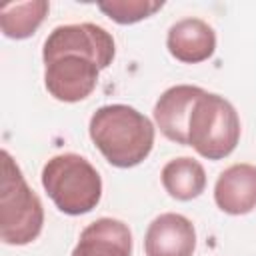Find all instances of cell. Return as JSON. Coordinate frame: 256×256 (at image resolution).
I'll list each match as a JSON object with an SVG mask.
<instances>
[{"label":"cell","instance_id":"5","mask_svg":"<svg viewBox=\"0 0 256 256\" xmlns=\"http://www.w3.org/2000/svg\"><path fill=\"white\" fill-rule=\"evenodd\" d=\"M114 38L102 26L82 22V24H64L56 26L44 42L42 58L52 60L62 54H82L92 58L102 70L108 68L114 60Z\"/></svg>","mask_w":256,"mask_h":256},{"label":"cell","instance_id":"1","mask_svg":"<svg viewBox=\"0 0 256 256\" xmlns=\"http://www.w3.org/2000/svg\"><path fill=\"white\" fill-rule=\"evenodd\" d=\"M90 138L116 168H132L148 158L154 146L152 122L132 106L108 104L90 118Z\"/></svg>","mask_w":256,"mask_h":256},{"label":"cell","instance_id":"10","mask_svg":"<svg viewBox=\"0 0 256 256\" xmlns=\"http://www.w3.org/2000/svg\"><path fill=\"white\" fill-rule=\"evenodd\" d=\"M166 46L176 60L198 64L214 54L216 34L212 26L200 18H182L170 26Z\"/></svg>","mask_w":256,"mask_h":256},{"label":"cell","instance_id":"4","mask_svg":"<svg viewBox=\"0 0 256 256\" xmlns=\"http://www.w3.org/2000/svg\"><path fill=\"white\" fill-rule=\"evenodd\" d=\"M240 140L236 108L222 96L204 92L188 118V146L208 160H222L234 152Z\"/></svg>","mask_w":256,"mask_h":256},{"label":"cell","instance_id":"9","mask_svg":"<svg viewBox=\"0 0 256 256\" xmlns=\"http://www.w3.org/2000/svg\"><path fill=\"white\" fill-rule=\"evenodd\" d=\"M214 200L226 214H248L256 208V166L232 164L226 168L214 186Z\"/></svg>","mask_w":256,"mask_h":256},{"label":"cell","instance_id":"7","mask_svg":"<svg viewBox=\"0 0 256 256\" xmlns=\"http://www.w3.org/2000/svg\"><path fill=\"white\" fill-rule=\"evenodd\" d=\"M194 248V224L176 212H166L154 218L144 236L146 256H192Z\"/></svg>","mask_w":256,"mask_h":256},{"label":"cell","instance_id":"13","mask_svg":"<svg viewBox=\"0 0 256 256\" xmlns=\"http://www.w3.org/2000/svg\"><path fill=\"white\" fill-rule=\"evenodd\" d=\"M46 0H32V2H16L0 8V28L4 36L12 40H24L32 36L38 26L44 22L48 14Z\"/></svg>","mask_w":256,"mask_h":256},{"label":"cell","instance_id":"12","mask_svg":"<svg viewBox=\"0 0 256 256\" xmlns=\"http://www.w3.org/2000/svg\"><path fill=\"white\" fill-rule=\"evenodd\" d=\"M162 186L172 198L186 202L198 198L204 192L206 172L202 164L194 158H174L162 168Z\"/></svg>","mask_w":256,"mask_h":256},{"label":"cell","instance_id":"8","mask_svg":"<svg viewBox=\"0 0 256 256\" xmlns=\"http://www.w3.org/2000/svg\"><path fill=\"white\" fill-rule=\"evenodd\" d=\"M206 90L190 84H178L168 88L154 106V120L160 132L176 142L188 146V118L192 112L194 102Z\"/></svg>","mask_w":256,"mask_h":256},{"label":"cell","instance_id":"2","mask_svg":"<svg viewBox=\"0 0 256 256\" xmlns=\"http://www.w3.org/2000/svg\"><path fill=\"white\" fill-rule=\"evenodd\" d=\"M42 186L56 208L70 216L94 210L102 196L98 170L80 154L52 156L42 168Z\"/></svg>","mask_w":256,"mask_h":256},{"label":"cell","instance_id":"11","mask_svg":"<svg viewBox=\"0 0 256 256\" xmlns=\"http://www.w3.org/2000/svg\"><path fill=\"white\" fill-rule=\"evenodd\" d=\"M72 256H132L130 228L116 218H98L80 232Z\"/></svg>","mask_w":256,"mask_h":256},{"label":"cell","instance_id":"14","mask_svg":"<svg viewBox=\"0 0 256 256\" xmlns=\"http://www.w3.org/2000/svg\"><path fill=\"white\" fill-rule=\"evenodd\" d=\"M164 2L160 0H110V2H98V8L114 22L118 24H134L148 16H152L156 10H160Z\"/></svg>","mask_w":256,"mask_h":256},{"label":"cell","instance_id":"6","mask_svg":"<svg viewBox=\"0 0 256 256\" xmlns=\"http://www.w3.org/2000/svg\"><path fill=\"white\" fill-rule=\"evenodd\" d=\"M44 84L60 102H80L92 94L100 66L82 54H62L44 62Z\"/></svg>","mask_w":256,"mask_h":256},{"label":"cell","instance_id":"3","mask_svg":"<svg viewBox=\"0 0 256 256\" xmlns=\"http://www.w3.org/2000/svg\"><path fill=\"white\" fill-rule=\"evenodd\" d=\"M44 224V208L36 192L26 184L18 164L2 150L0 186V238L4 244L24 246L38 238Z\"/></svg>","mask_w":256,"mask_h":256}]
</instances>
